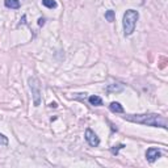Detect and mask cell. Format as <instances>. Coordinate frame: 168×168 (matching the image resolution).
Returning a JSON list of instances; mask_svg holds the SVG:
<instances>
[{"instance_id":"cell-17","label":"cell","mask_w":168,"mask_h":168,"mask_svg":"<svg viewBox=\"0 0 168 168\" xmlns=\"http://www.w3.org/2000/svg\"><path fill=\"white\" fill-rule=\"evenodd\" d=\"M49 107H50V108H57V107H58V104H57V102H51Z\"/></svg>"},{"instance_id":"cell-12","label":"cell","mask_w":168,"mask_h":168,"mask_svg":"<svg viewBox=\"0 0 168 168\" xmlns=\"http://www.w3.org/2000/svg\"><path fill=\"white\" fill-rule=\"evenodd\" d=\"M123 147H125V145H122V143H119V145H114V146L111 147V151H112L113 155H118V151L121 149H123Z\"/></svg>"},{"instance_id":"cell-11","label":"cell","mask_w":168,"mask_h":168,"mask_svg":"<svg viewBox=\"0 0 168 168\" xmlns=\"http://www.w3.org/2000/svg\"><path fill=\"white\" fill-rule=\"evenodd\" d=\"M114 17H116L114 11H112V9H109V11L105 12V20H107V21L113 22V21H114Z\"/></svg>"},{"instance_id":"cell-7","label":"cell","mask_w":168,"mask_h":168,"mask_svg":"<svg viewBox=\"0 0 168 168\" xmlns=\"http://www.w3.org/2000/svg\"><path fill=\"white\" fill-rule=\"evenodd\" d=\"M109 109H111L113 113H123V107L119 104V102H117V101L111 102V105H109Z\"/></svg>"},{"instance_id":"cell-14","label":"cell","mask_w":168,"mask_h":168,"mask_svg":"<svg viewBox=\"0 0 168 168\" xmlns=\"http://www.w3.org/2000/svg\"><path fill=\"white\" fill-rule=\"evenodd\" d=\"M166 63H167V58H162V62H160V68H164L166 67Z\"/></svg>"},{"instance_id":"cell-8","label":"cell","mask_w":168,"mask_h":168,"mask_svg":"<svg viewBox=\"0 0 168 168\" xmlns=\"http://www.w3.org/2000/svg\"><path fill=\"white\" fill-rule=\"evenodd\" d=\"M4 5L7 8H11V9H19L20 8V1L19 0H5Z\"/></svg>"},{"instance_id":"cell-1","label":"cell","mask_w":168,"mask_h":168,"mask_svg":"<svg viewBox=\"0 0 168 168\" xmlns=\"http://www.w3.org/2000/svg\"><path fill=\"white\" fill-rule=\"evenodd\" d=\"M123 119L140 125L152 126V128H163L167 129V119L166 117L156 113H146V114H128L123 116Z\"/></svg>"},{"instance_id":"cell-2","label":"cell","mask_w":168,"mask_h":168,"mask_svg":"<svg viewBox=\"0 0 168 168\" xmlns=\"http://www.w3.org/2000/svg\"><path fill=\"white\" fill-rule=\"evenodd\" d=\"M138 17H139L138 11L128 9L125 12V15H123V32H125V36H131L133 34L137 21H138Z\"/></svg>"},{"instance_id":"cell-3","label":"cell","mask_w":168,"mask_h":168,"mask_svg":"<svg viewBox=\"0 0 168 168\" xmlns=\"http://www.w3.org/2000/svg\"><path fill=\"white\" fill-rule=\"evenodd\" d=\"M28 83H29L30 91H32V95H33L34 107H40V104H41V85H40L38 79L34 78V76H30L28 79Z\"/></svg>"},{"instance_id":"cell-4","label":"cell","mask_w":168,"mask_h":168,"mask_svg":"<svg viewBox=\"0 0 168 168\" xmlns=\"http://www.w3.org/2000/svg\"><path fill=\"white\" fill-rule=\"evenodd\" d=\"M85 140H87L88 143H90V146L92 147H97L100 145V139H99V137L95 134V131H92L91 129H87L85 130Z\"/></svg>"},{"instance_id":"cell-6","label":"cell","mask_w":168,"mask_h":168,"mask_svg":"<svg viewBox=\"0 0 168 168\" xmlns=\"http://www.w3.org/2000/svg\"><path fill=\"white\" fill-rule=\"evenodd\" d=\"M105 91L108 92V93H113V92H116V93H118V92H122L123 91V85L119 84V83H116V84H111L109 87L105 88Z\"/></svg>"},{"instance_id":"cell-13","label":"cell","mask_w":168,"mask_h":168,"mask_svg":"<svg viewBox=\"0 0 168 168\" xmlns=\"http://www.w3.org/2000/svg\"><path fill=\"white\" fill-rule=\"evenodd\" d=\"M0 145H3V146H8V138H7L5 135H3L1 133H0Z\"/></svg>"},{"instance_id":"cell-15","label":"cell","mask_w":168,"mask_h":168,"mask_svg":"<svg viewBox=\"0 0 168 168\" xmlns=\"http://www.w3.org/2000/svg\"><path fill=\"white\" fill-rule=\"evenodd\" d=\"M45 21H46V20L43 19V17H40V19H38V25L40 26H43V25H45Z\"/></svg>"},{"instance_id":"cell-5","label":"cell","mask_w":168,"mask_h":168,"mask_svg":"<svg viewBox=\"0 0 168 168\" xmlns=\"http://www.w3.org/2000/svg\"><path fill=\"white\" fill-rule=\"evenodd\" d=\"M160 156H162V152H160V150L155 149V147H150L146 151V159L149 160L150 163H154L158 158H160Z\"/></svg>"},{"instance_id":"cell-10","label":"cell","mask_w":168,"mask_h":168,"mask_svg":"<svg viewBox=\"0 0 168 168\" xmlns=\"http://www.w3.org/2000/svg\"><path fill=\"white\" fill-rule=\"evenodd\" d=\"M42 4L46 7V8H57V1H54V0H42Z\"/></svg>"},{"instance_id":"cell-16","label":"cell","mask_w":168,"mask_h":168,"mask_svg":"<svg viewBox=\"0 0 168 168\" xmlns=\"http://www.w3.org/2000/svg\"><path fill=\"white\" fill-rule=\"evenodd\" d=\"M111 126H112V130H113V131H117V130H118V128L114 125V123H111Z\"/></svg>"},{"instance_id":"cell-9","label":"cell","mask_w":168,"mask_h":168,"mask_svg":"<svg viewBox=\"0 0 168 168\" xmlns=\"http://www.w3.org/2000/svg\"><path fill=\"white\" fill-rule=\"evenodd\" d=\"M88 101L91 102V105H95V107H100V105H102V100H101V97H99V96H91V97L88 99Z\"/></svg>"}]
</instances>
